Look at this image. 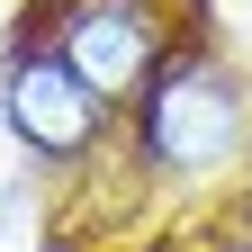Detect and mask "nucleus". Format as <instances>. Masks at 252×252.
I'll return each mask as SVG.
<instances>
[{
    "mask_svg": "<svg viewBox=\"0 0 252 252\" xmlns=\"http://www.w3.org/2000/svg\"><path fill=\"white\" fill-rule=\"evenodd\" d=\"M252 135V90L225 72V63L189 54V63H162L144 81V162L171 171V180H207L225 171Z\"/></svg>",
    "mask_w": 252,
    "mask_h": 252,
    "instance_id": "f257e3e1",
    "label": "nucleus"
},
{
    "mask_svg": "<svg viewBox=\"0 0 252 252\" xmlns=\"http://www.w3.org/2000/svg\"><path fill=\"white\" fill-rule=\"evenodd\" d=\"M0 117H9V135L27 153H45V162H72V153L99 144L108 126V99L90 90L63 54H18L9 72H0Z\"/></svg>",
    "mask_w": 252,
    "mask_h": 252,
    "instance_id": "f03ea898",
    "label": "nucleus"
},
{
    "mask_svg": "<svg viewBox=\"0 0 252 252\" xmlns=\"http://www.w3.org/2000/svg\"><path fill=\"white\" fill-rule=\"evenodd\" d=\"M54 54L72 63L99 99H126V90H144L153 63H162V27H153L144 0H72L63 27H54Z\"/></svg>",
    "mask_w": 252,
    "mask_h": 252,
    "instance_id": "7ed1b4c3",
    "label": "nucleus"
}]
</instances>
